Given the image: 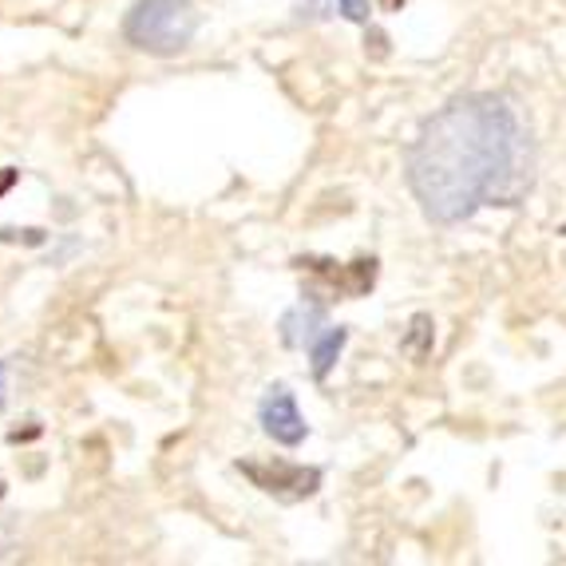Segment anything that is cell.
Instances as JSON below:
<instances>
[{
    "instance_id": "1",
    "label": "cell",
    "mask_w": 566,
    "mask_h": 566,
    "mask_svg": "<svg viewBox=\"0 0 566 566\" xmlns=\"http://www.w3.org/2000/svg\"><path fill=\"white\" fill-rule=\"evenodd\" d=\"M405 179L436 227H460L483 207H520L535 187L527 115L500 92L455 95L408 143Z\"/></svg>"
},
{
    "instance_id": "2",
    "label": "cell",
    "mask_w": 566,
    "mask_h": 566,
    "mask_svg": "<svg viewBox=\"0 0 566 566\" xmlns=\"http://www.w3.org/2000/svg\"><path fill=\"white\" fill-rule=\"evenodd\" d=\"M199 32L195 0H135L123 20V40L151 56H175Z\"/></svg>"
},
{
    "instance_id": "12",
    "label": "cell",
    "mask_w": 566,
    "mask_h": 566,
    "mask_svg": "<svg viewBox=\"0 0 566 566\" xmlns=\"http://www.w3.org/2000/svg\"><path fill=\"white\" fill-rule=\"evenodd\" d=\"M400 4H405V0H385V9H400Z\"/></svg>"
},
{
    "instance_id": "4",
    "label": "cell",
    "mask_w": 566,
    "mask_h": 566,
    "mask_svg": "<svg viewBox=\"0 0 566 566\" xmlns=\"http://www.w3.org/2000/svg\"><path fill=\"white\" fill-rule=\"evenodd\" d=\"M258 420H262V432L282 448H297L310 436L302 408H297V400H293V392L285 385H274L265 392L262 408H258Z\"/></svg>"
},
{
    "instance_id": "5",
    "label": "cell",
    "mask_w": 566,
    "mask_h": 566,
    "mask_svg": "<svg viewBox=\"0 0 566 566\" xmlns=\"http://www.w3.org/2000/svg\"><path fill=\"white\" fill-rule=\"evenodd\" d=\"M325 329H329V325H325V305L313 302V297H305L302 305H293L282 317V340L290 349H310Z\"/></svg>"
},
{
    "instance_id": "10",
    "label": "cell",
    "mask_w": 566,
    "mask_h": 566,
    "mask_svg": "<svg viewBox=\"0 0 566 566\" xmlns=\"http://www.w3.org/2000/svg\"><path fill=\"white\" fill-rule=\"evenodd\" d=\"M4 388H9V368H4V360H0V408L9 405V397H4Z\"/></svg>"
},
{
    "instance_id": "9",
    "label": "cell",
    "mask_w": 566,
    "mask_h": 566,
    "mask_svg": "<svg viewBox=\"0 0 566 566\" xmlns=\"http://www.w3.org/2000/svg\"><path fill=\"white\" fill-rule=\"evenodd\" d=\"M17 179H20L17 167H4V170H0V195H9V190L17 187Z\"/></svg>"
},
{
    "instance_id": "11",
    "label": "cell",
    "mask_w": 566,
    "mask_h": 566,
    "mask_svg": "<svg viewBox=\"0 0 566 566\" xmlns=\"http://www.w3.org/2000/svg\"><path fill=\"white\" fill-rule=\"evenodd\" d=\"M305 9H310V12H317V9H325V0H305Z\"/></svg>"
},
{
    "instance_id": "8",
    "label": "cell",
    "mask_w": 566,
    "mask_h": 566,
    "mask_svg": "<svg viewBox=\"0 0 566 566\" xmlns=\"http://www.w3.org/2000/svg\"><path fill=\"white\" fill-rule=\"evenodd\" d=\"M337 12L353 24H368L373 17V0H337Z\"/></svg>"
},
{
    "instance_id": "7",
    "label": "cell",
    "mask_w": 566,
    "mask_h": 566,
    "mask_svg": "<svg viewBox=\"0 0 566 566\" xmlns=\"http://www.w3.org/2000/svg\"><path fill=\"white\" fill-rule=\"evenodd\" d=\"M432 340H436L432 317H428V313H416L412 322H408V333H405V340H400V349H405L412 360H424L428 353H432Z\"/></svg>"
},
{
    "instance_id": "13",
    "label": "cell",
    "mask_w": 566,
    "mask_h": 566,
    "mask_svg": "<svg viewBox=\"0 0 566 566\" xmlns=\"http://www.w3.org/2000/svg\"><path fill=\"white\" fill-rule=\"evenodd\" d=\"M0 500H4V480H0Z\"/></svg>"
},
{
    "instance_id": "6",
    "label": "cell",
    "mask_w": 566,
    "mask_h": 566,
    "mask_svg": "<svg viewBox=\"0 0 566 566\" xmlns=\"http://www.w3.org/2000/svg\"><path fill=\"white\" fill-rule=\"evenodd\" d=\"M345 340H349V329L345 325H337V329H325L322 337L310 345V360H313V377L325 380L329 377V368L337 365L340 349H345Z\"/></svg>"
},
{
    "instance_id": "3",
    "label": "cell",
    "mask_w": 566,
    "mask_h": 566,
    "mask_svg": "<svg viewBox=\"0 0 566 566\" xmlns=\"http://www.w3.org/2000/svg\"><path fill=\"white\" fill-rule=\"evenodd\" d=\"M238 472L250 475L254 488L270 491L277 500H310L313 491L322 488V472L317 468H297V463H282V460H270V463L242 460Z\"/></svg>"
}]
</instances>
